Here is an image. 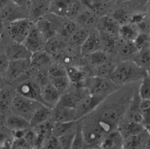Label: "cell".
I'll list each match as a JSON object with an SVG mask.
<instances>
[{
	"instance_id": "obj_22",
	"label": "cell",
	"mask_w": 150,
	"mask_h": 149,
	"mask_svg": "<svg viewBox=\"0 0 150 149\" xmlns=\"http://www.w3.org/2000/svg\"><path fill=\"white\" fill-rule=\"evenodd\" d=\"M119 131L121 133L123 139H125V138H128L131 136L141 133L142 132L146 131V130L144 128L143 124H140V123L133 121L127 120L124 124L120 126Z\"/></svg>"
},
{
	"instance_id": "obj_55",
	"label": "cell",
	"mask_w": 150,
	"mask_h": 149,
	"mask_svg": "<svg viewBox=\"0 0 150 149\" xmlns=\"http://www.w3.org/2000/svg\"><path fill=\"white\" fill-rule=\"evenodd\" d=\"M11 3H12L11 0H0V11L6 7V6H8V5H10Z\"/></svg>"
},
{
	"instance_id": "obj_11",
	"label": "cell",
	"mask_w": 150,
	"mask_h": 149,
	"mask_svg": "<svg viewBox=\"0 0 150 149\" xmlns=\"http://www.w3.org/2000/svg\"><path fill=\"white\" fill-rule=\"evenodd\" d=\"M149 148V131H144L141 133L124 139L122 148Z\"/></svg>"
},
{
	"instance_id": "obj_48",
	"label": "cell",
	"mask_w": 150,
	"mask_h": 149,
	"mask_svg": "<svg viewBox=\"0 0 150 149\" xmlns=\"http://www.w3.org/2000/svg\"><path fill=\"white\" fill-rule=\"evenodd\" d=\"M31 146L24 138L14 139L12 140L11 148H30Z\"/></svg>"
},
{
	"instance_id": "obj_51",
	"label": "cell",
	"mask_w": 150,
	"mask_h": 149,
	"mask_svg": "<svg viewBox=\"0 0 150 149\" xmlns=\"http://www.w3.org/2000/svg\"><path fill=\"white\" fill-rule=\"evenodd\" d=\"M8 61L9 60L8 59L6 55L2 54V53L0 52V73L5 72V69L7 68Z\"/></svg>"
},
{
	"instance_id": "obj_43",
	"label": "cell",
	"mask_w": 150,
	"mask_h": 149,
	"mask_svg": "<svg viewBox=\"0 0 150 149\" xmlns=\"http://www.w3.org/2000/svg\"><path fill=\"white\" fill-rule=\"evenodd\" d=\"M138 96L140 99H149L150 100V79L149 75L142 80L138 89Z\"/></svg>"
},
{
	"instance_id": "obj_36",
	"label": "cell",
	"mask_w": 150,
	"mask_h": 149,
	"mask_svg": "<svg viewBox=\"0 0 150 149\" xmlns=\"http://www.w3.org/2000/svg\"><path fill=\"white\" fill-rule=\"evenodd\" d=\"M13 97L8 89L4 88L0 89V113L4 115L8 110Z\"/></svg>"
},
{
	"instance_id": "obj_38",
	"label": "cell",
	"mask_w": 150,
	"mask_h": 149,
	"mask_svg": "<svg viewBox=\"0 0 150 149\" xmlns=\"http://www.w3.org/2000/svg\"><path fill=\"white\" fill-rule=\"evenodd\" d=\"M48 81L52 85L63 93L68 88L71 83L68 78V76H56V77H48Z\"/></svg>"
},
{
	"instance_id": "obj_57",
	"label": "cell",
	"mask_w": 150,
	"mask_h": 149,
	"mask_svg": "<svg viewBox=\"0 0 150 149\" xmlns=\"http://www.w3.org/2000/svg\"><path fill=\"white\" fill-rule=\"evenodd\" d=\"M4 85H5V80L2 77V76L0 75V89L4 88Z\"/></svg>"
},
{
	"instance_id": "obj_35",
	"label": "cell",
	"mask_w": 150,
	"mask_h": 149,
	"mask_svg": "<svg viewBox=\"0 0 150 149\" xmlns=\"http://www.w3.org/2000/svg\"><path fill=\"white\" fill-rule=\"evenodd\" d=\"M89 32L87 28L79 27L77 30L74 32V34L69 37L71 44L74 46L80 47L84 42L86 37H88Z\"/></svg>"
},
{
	"instance_id": "obj_44",
	"label": "cell",
	"mask_w": 150,
	"mask_h": 149,
	"mask_svg": "<svg viewBox=\"0 0 150 149\" xmlns=\"http://www.w3.org/2000/svg\"><path fill=\"white\" fill-rule=\"evenodd\" d=\"M48 77H56V76H67L66 68L61 64H52L48 67Z\"/></svg>"
},
{
	"instance_id": "obj_47",
	"label": "cell",
	"mask_w": 150,
	"mask_h": 149,
	"mask_svg": "<svg viewBox=\"0 0 150 149\" xmlns=\"http://www.w3.org/2000/svg\"><path fill=\"white\" fill-rule=\"evenodd\" d=\"M42 148H49V149H56V148H61L57 137L54 136H50L49 137L47 138L44 142H43Z\"/></svg>"
},
{
	"instance_id": "obj_9",
	"label": "cell",
	"mask_w": 150,
	"mask_h": 149,
	"mask_svg": "<svg viewBox=\"0 0 150 149\" xmlns=\"http://www.w3.org/2000/svg\"><path fill=\"white\" fill-rule=\"evenodd\" d=\"M45 43H46L45 37H44L42 33L35 27V25L33 24L30 31L22 44L30 51L31 53H33L45 49Z\"/></svg>"
},
{
	"instance_id": "obj_45",
	"label": "cell",
	"mask_w": 150,
	"mask_h": 149,
	"mask_svg": "<svg viewBox=\"0 0 150 149\" xmlns=\"http://www.w3.org/2000/svg\"><path fill=\"white\" fill-rule=\"evenodd\" d=\"M130 17L131 16L129 15L128 12L126 10H124L122 8H119L112 13V16L111 17L121 25H123V24L128 23Z\"/></svg>"
},
{
	"instance_id": "obj_32",
	"label": "cell",
	"mask_w": 150,
	"mask_h": 149,
	"mask_svg": "<svg viewBox=\"0 0 150 149\" xmlns=\"http://www.w3.org/2000/svg\"><path fill=\"white\" fill-rule=\"evenodd\" d=\"M71 148H88V147L86 145V143L85 142V139H84L83 132L82 129V123H78V124H77L75 134L74 136L73 142H72Z\"/></svg>"
},
{
	"instance_id": "obj_29",
	"label": "cell",
	"mask_w": 150,
	"mask_h": 149,
	"mask_svg": "<svg viewBox=\"0 0 150 149\" xmlns=\"http://www.w3.org/2000/svg\"><path fill=\"white\" fill-rule=\"evenodd\" d=\"M68 0H50L49 12L55 16L65 17L67 13Z\"/></svg>"
},
{
	"instance_id": "obj_33",
	"label": "cell",
	"mask_w": 150,
	"mask_h": 149,
	"mask_svg": "<svg viewBox=\"0 0 150 149\" xmlns=\"http://www.w3.org/2000/svg\"><path fill=\"white\" fill-rule=\"evenodd\" d=\"M117 49L120 54L124 57L133 56V55L137 51L134 44V41H123V40H120V43L118 44Z\"/></svg>"
},
{
	"instance_id": "obj_24",
	"label": "cell",
	"mask_w": 150,
	"mask_h": 149,
	"mask_svg": "<svg viewBox=\"0 0 150 149\" xmlns=\"http://www.w3.org/2000/svg\"><path fill=\"white\" fill-rule=\"evenodd\" d=\"M65 49V44L63 40L59 37H54L47 40L45 43V50L50 56H58L61 54Z\"/></svg>"
},
{
	"instance_id": "obj_28",
	"label": "cell",
	"mask_w": 150,
	"mask_h": 149,
	"mask_svg": "<svg viewBox=\"0 0 150 149\" xmlns=\"http://www.w3.org/2000/svg\"><path fill=\"white\" fill-rule=\"evenodd\" d=\"M132 57L133 59H131V61L136 63L138 66L149 71L150 62L149 47L137 51Z\"/></svg>"
},
{
	"instance_id": "obj_40",
	"label": "cell",
	"mask_w": 150,
	"mask_h": 149,
	"mask_svg": "<svg viewBox=\"0 0 150 149\" xmlns=\"http://www.w3.org/2000/svg\"><path fill=\"white\" fill-rule=\"evenodd\" d=\"M115 65L116 64L114 63L111 62V61H106L101 65L96 67V72H95L94 76L102 77V78H109L112 71L114 70Z\"/></svg>"
},
{
	"instance_id": "obj_14",
	"label": "cell",
	"mask_w": 150,
	"mask_h": 149,
	"mask_svg": "<svg viewBox=\"0 0 150 149\" xmlns=\"http://www.w3.org/2000/svg\"><path fill=\"white\" fill-rule=\"evenodd\" d=\"M62 92L56 89L48 82L41 86V97L45 105L50 108H53L57 104Z\"/></svg>"
},
{
	"instance_id": "obj_59",
	"label": "cell",
	"mask_w": 150,
	"mask_h": 149,
	"mask_svg": "<svg viewBox=\"0 0 150 149\" xmlns=\"http://www.w3.org/2000/svg\"><path fill=\"white\" fill-rule=\"evenodd\" d=\"M108 3H116V0H108Z\"/></svg>"
},
{
	"instance_id": "obj_31",
	"label": "cell",
	"mask_w": 150,
	"mask_h": 149,
	"mask_svg": "<svg viewBox=\"0 0 150 149\" xmlns=\"http://www.w3.org/2000/svg\"><path fill=\"white\" fill-rule=\"evenodd\" d=\"M140 112L143 116L142 124L146 131H149L150 126V100L149 99H140Z\"/></svg>"
},
{
	"instance_id": "obj_62",
	"label": "cell",
	"mask_w": 150,
	"mask_h": 149,
	"mask_svg": "<svg viewBox=\"0 0 150 149\" xmlns=\"http://www.w3.org/2000/svg\"><path fill=\"white\" fill-rule=\"evenodd\" d=\"M0 148H2V147H1V146H0Z\"/></svg>"
},
{
	"instance_id": "obj_34",
	"label": "cell",
	"mask_w": 150,
	"mask_h": 149,
	"mask_svg": "<svg viewBox=\"0 0 150 149\" xmlns=\"http://www.w3.org/2000/svg\"><path fill=\"white\" fill-rule=\"evenodd\" d=\"M76 18L77 20V23L84 28L90 27L96 23V16L89 11H81Z\"/></svg>"
},
{
	"instance_id": "obj_10",
	"label": "cell",
	"mask_w": 150,
	"mask_h": 149,
	"mask_svg": "<svg viewBox=\"0 0 150 149\" xmlns=\"http://www.w3.org/2000/svg\"><path fill=\"white\" fill-rule=\"evenodd\" d=\"M89 92L85 88H76L75 89L62 94L58 103L55 107H69L75 109L77 103Z\"/></svg>"
},
{
	"instance_id": "obj_20",
	"label": "cell",
	"mask_w": 150,
	"mask_h": 149,
	"mask_svg": "<svg viewBox=\"0 0 150 149\" xmlns=\"http://www.w3.org/2000/svg\"><path fill=\"white\" fill-rule=\"evenodd\" d=\"M25 7H20L14 5L13 2L0 11V18L2 21L12 22L17 19L24 18V13L22 12V8Z\"/></svg>"
},
{
	"instance_id": "obj_41",
	"label": "cell",
	"mask_w": 150,
	"mask_h": 149,
	"mask_svg": "<svg viewBox=\"0 0 150 149\" xmlns=\"http://www.w3.org/2000/svg\"><path fill=\"white\" fill-rule=\"evenodd\" d=\"M76 127H77V124L70 130H68L65 133L57 137L61 148H71L75 134V131H76Z\"/></svg>"
},
{
	"instance_id": "obj_52",
	"label": "cell",
	"mask_w": 150,
	"mask_h": 149,
	"mask_svg": "<svg viewBox=\"0 0 150 149\" xmlns=\"http://www.w3.org/2000/svg\"><path fill=\"white\" fill-rule=\"evenodd\" d=\"M27 130H16V131H12V135L14 136V139H21V138H23L24 135L26 133V131Z\"/></svg>"
},
{
	"instance_id": "obj_19",
	"label": "cell",
	"mask_w": 150,
	"mask_h": 149,
	"mask_svg": "<svg viewBox=\"0 0 150 149\" xmlns=\"http://www.w3.org/2000/svg\"><path fill=\"white\" fill-rule=\"evenodd\" d=\"M53 108L48 107L45 105L40 106L33 114L29 119L30 127H35L41 123L51 119Z\"/></svg>"
},
{
	"instance_id": "obj_5",
	"label": "cell",
	"mask_w": 150,
	"mask_h": 149,
	"mask_svg": "<svg viewBox=\"0 0 150 149\" xmlns=\"http://www.w3.org/2000/svg\"><path fill=\"white\" fill-rule=\"evenodd\" d=\"M105 99H107V97L101 95H93L90 93L87 94L77 103V107L75 108L77 121L80 120L87 115L90 114L91 112H94Z\"/></svg>"
},
{
	"instance_id": "obj_8",
	"label": "cell",
	"mask_w": 150,
	"mask_h": 149,
	"mask_svg": "<svg viewBox=\"0 0 150 149\" xmlns=\"http://www.w3.org/2000/svg\"><path fill=\"white\" fill-rule=\"evenodd\" d=\"M30 68V59L9 60L5 73L8 80L12 81L26 74Z\"/></svg>"
},
{
	"instance_id": "obj_61",
	"label": "cell",
	"mask_w": 150,
	"mask_h": 149,
	"mask_svg": "<svg viewBox=\"0 0 150 149\" xmlns=\"http://www.w3.org/2000/svg\"><path fill=\"white\" fill-rule=\"evenodd\" d=\"M2 114L0 113V122L2 121Z\"/></svg>"
},
{
	"instance_id": "obj_4",
	"label": "cell",
	"mask_w": 150,
	"mask_h": 149,
	"mask_svg": "<svg viewBox=\"0 0 150 149\" xmlns=\"http://www.w3.org/2000/svg\"><path fill=\"white\" fill-rule=\"evenodd\" d=\"M42 103L16 94L12 98L11 107L13 114L18 115L29 121L33 114Z\"/></svg>"
},
{
	"instance_id": "obj_16",
	"label": "cell",
	"mask_w": 150,
	"mask_h": 149,
	"mask_svg": "<svg viewBox=\"0 0 150 149\" xmlns=\"http://www.w3.org/2000/svg\"><path fill=\"white\" fill-rule=\"evenodd\" d=\"M51 120L54 122H69L77 121L76 110L74 108L54 107L52 112Z\"/></svg>"
},
{
	"instance_id": "obj_58",
	"label": "cell",
	"mask_w": 150,
	"mask_h": 149,
	"mask_svg": "<svg viewBox=\"0 0 150 149\" xmlns=\"http://www.w3.org/2000/svg\"><path fill=\"white\" fill-rule=\"evenodd\" d=\"M131 1V0H116V3L117 4H123L125 2H128Z\"/></svg>"
},
{
	"instance_id": "obj_60",
	"label": "cell",
	"mask_w": 150,
	"mask_h": 149,
	"mask_svg": "<svg viewBox=\"0 0 150 149\" xmlns=\"http://www.w3.org/2000/svg\"><path fill=\"white\" fill-rule=\"evenodd\" d=\"M35 1H50V0H29V2H35Z\"/></svg>"
},
{
	"instance_id": "obj_13",
	"label": "cell",
	"mask_w": 150,
	"mask_h": 149,
	"mask_svg": "<svg viewBox=\"0 0 150 149\" xmlns=\"http://www.w3.org/2000/svg\"><path fill=\"white\" fill-rule=\"evenodd\" d=\"M99 49H102L99 32H91L80 46V53L83 56H86Z\"/></svg>"
},
{
	"instance_id": "obj_18",
	"label": "cell",
	"mask_w": 150,
	"mask_h": 149,
	"mask_svg": "<svg viewBox=\"0 0 150 149\" xmlns=\"http://www.w3.org/2000/svg\"><path fill=\"white\" fill-rule=\"evenodd\" d=\"M50 1H35L29 4V17L31 21H35L44 17L49 12V5Z\"/></svg>"
},
{
	"instance_id": "obj_46",
	"label": "cell",
	"mask_w": 150,
	"mask_h": 149,
	"mask_svg": "<svg viewBox=\"0 0 150 149\" xmlns=\"http://www.w3.org/2000/svg\"><path fill=\"white\" fill-rule=\"evenodd\" d=\"M137 51L149 47V35L139 32L138 35L134 41Z\"/></svg>"
},
{
	"instance_id": "obj_21",
	"label": "cell",
	"mask_w": 150,
	"mask_h": 149,
	"mask_svg": "<svg viewBox=\"0 0 150 149\" xmlns=\"http://www.w3.org/2000/svg\"><path fill=\"white\" fill-rule=\"evenodd\" d=\"M35 21V27L42 33L46 41L56 35V28L54 24L51 22V20L42 17L36 20Z\"/></svg>"
},
{
	"instance_id": "obj_27",
	"label": "cell",
	"mask_w": 150,
	"mask_h": 149,
	"mask_svg": "<svg viewBox=\"0 0 150 149\" xmlns=\"http://www.w3.org/2000/svg\"><path fill=\"white\" fill-rule=\"evenodd\" d=\"M139 31L137 25L133 23H125L121 25L119 29V36L123 41H134L138 35Z\"/></svg>"
},
{
	"instance_id": "obj_42",
	"label": "cell",
	"mask_w": 150,
	"mask_h": 149,
	"mask_svg": "<svg viewBox=\"0 0 150 149\" xmlns=\"http://www.w3.org/2000/svg\"><path fill=\"white\" fill-rule=\"evenodd\" d=\"M79 28V25L77 23L72 20L65 21L61 25L60 28V33L63 37H69L74 34V32Z\"/></svg>"
},
{
	"instance_id": "obj_7",
	"label": "cell",
	"mask_w": 150,
	"mask_h": 149,
	"mask_svg": "<svg viewBox=\"0 0 150 149\" xmlns=\"http://www.w3.org/2000/svg\"><path fill=\"white\" fill-rule=\"evenodd\" d=\"M17 94L45 105L41 97V87L36 80H26L22 82L17 86Z\"/></svg>"
},
{
	"instance_id": "obj_23",
	"label": "cell",
	"mask_w": 150,
	"mask_h": 149,
	"mask_svg": "<svg viewBox=\"0 0 150 149\" xmlns=\"http://www.w3.org/2000/svg\"><path fill=\"white\" fill-rule=\"evenodd\" d=\"M67 76L71 84L75 85L76 88H83L86 76L84 71L74 66L68 67L66 68Z\"/></svg>"
},
{
	"instance_id": "obj_26",
	"label": "cell",
	"mask_w": 150,
	"mask_h": 149,
	"mask_svg": "<svg viewBox=\"0 0 150 149\" xmlns=\"http://www.w3.org/2000/svg\"><path fill=\"white\" fill-rule=\"evenodd\" d=\"M51 61V56L45 49L33 53L30 58L31 67L40 69L47 66Z\"/></svg>"
},
{
	"instance_id": "obj_17",
	"label": "cell",
	"mask_w": 150,
	"mask_h": 149,
	"mask_svg": "<svg viewBox=\"0 0 150 149\" xmlns=\"http://www.w3.org/2000/svg\"><path fill=\"white\" fill-rule=\"evenodd\" d=\"M122 136L119 130H114L105 136L101 141L99 148L104 149H116L123 148Z\"/></svg>"
},
{
	"instance_id": "obj_30",
	"label": "cell",
	"mask_w": 150,
	"mask_h": 149,
	"mask_svg": "<svg viewBox=\"0 0 150 149\" xmlns=\"http://www.w3.org/2000/svg\"><path fill=\"white\" fill-rule=\"evenodd\" d=\"M86 57L89 64L95 68L101 65L106 61H109L108 53H106L103 49H99L96 52H93L86 56Z\"/></svg>"
},
{
	"instance_id": "obj_54",
	"label": "cell",
	"mask_w": 150,
	"mask_h": 149,
	"mask_svg": "<svg viewBox=\"0 0 150 149\" xmlns=\"http://www.w3.org/2000/svg\"><path fill=\"white\" fill-rule=\"evenodd\" d=\"M9 138L8 137L7 135L2 131H0V146L3 148V145L5 144V142Z\"/></svg>"
},
{
	"instance_id": "obj_53",
	"label": "cell",
	"mask_w": 150,
	"mask_h": 149,
	"mask_svg": "<svg viewBox=\"0 0 150 149\" xmlns=\"http://www.w3.org/2000/svg\"><path fill=\"white\" fill-rule=\"evenodd\" d=\"M14 5L20 7H26L29 4V0H11Z\"/></svg>"
},
{
	"instance_id": "obj_15",
	"label": "cell",
	"mask_w": 150,
	"mask_h": 149,
	"mask_svg": "<svg viewBox=\"0 0 150 149\" xmlns=\"http://www.w3.org/2000/svg\"><path fill=\"white\" fill-rule=\"evenodd\" d=\"M120 25L111 17L103 16L97 21V29L98 32H102L113 37L119 35Z\"/></svg>"
},
{
	"instance_id": "obj_1",
	"label": "cell",
	"mask_w": 150,
	"mask_h": 149,
	"mask_svg": "<svg viewBox=\"0 0 150 149\" xmlns=\"http://www.w3.org/2000/svg\"><path fill=\"white\" fill-rule=\"evenodd\" d=\"M130 103L131 102L127 100H122L121 101H116L104 106L98 113V118L94 121L99 128L107 135L116 130L118 124L120 123L122 117L126 112Z\"/></svg>"
},
{
	"instance_id": "obj_39",
	"label": "cell",
	"mask_w": 150,
	"mask_h": 149,
	"mask_svg": "<svg viewBox=\"0 0 150 149\" xmlns=\"http://www.w3.org/2000/svg\"><path fill=\"white\" fill-rule=\"evenodd\" d=\"M82 11V3L80 0H68L66 17L68 19L76 18Z\"/></svg>"
},
{
	"instance_id": "obj_50",
	"label": "cell",
	"mask_w": 150,
	"mask_h": 149,
	"mask_svg": "<svg viewBox=\"0 0 150 149\" xmlns=\"http://www.w3.org/2000/svg\"><path fill=\"white\" fill-rule=\"evenodd\" d=\"M138 29L139 32L140 33H145V34L149 35V18L142 21L137 24H135Z\"/></svg>"
},
{
	"instance_id": "obj_49",
	"label": "cell",
	"mask_w": 150,
	"mask_h": 149,
	"mask_svg": "<svg viewBox=\"0 0 150 149\" xmlns=\"http://www.w3.org/2000/svg\"><path fill=\"white\" fill-rule=\"evenodd\" d=\"M148 14L147 13H137L134 14L130 17L129 22L133 24H137L142 21L148 19Z\"/></svg>"
},
{
	"instance_id": "obj_12",
	"label": "cell",
	"mask_w": 150,
	"mask_h": 149,
	"mask_svg": "<svg viewBox=\"0 0 150 149\" xmlns=\"http://www.w3.org/2000/svg\"><path fill=\"white\" fill-rule=\"evenodd\" d=\"M32 54L22 43L14 42L5 49V55L8 60L30 59Z\"/></svg>"
},
{
	"instance_id": "obj_56",
	"label": "cell",
	"mask_w": 150,
	"mask_h": 149,
	"mask_svg": "<svg viewBox=\"0 0 150 149\" xmlns=\"http://www.w3.org/2000/svg\"><path fill=\"white\" fill-rule=\"evenodd\" d=\"M137 5H142V6H145L149 3V0H134Z\"/></svg>"
},
{
	"instance_id": "obj_2",
	"label": "cell",
	"mask_w": 150,
	"mask_h": 149,
	"mask_svg": "<svg viewBox=\"0 0 150 149\" xmlns=\"http://www.w3.org/2000/svg\"><path fill=\"white\" fill-rule=\"evenodd\" d=\"M149 75V71L138 66L131 60H127L115 65L109 79L115 85L121 86L142 80Z\"/></svg>"
},
{
	"instance_id": "obj_3",
	"label": "cell",
	"mask_w": 150,
	"mask_h": 149,
	"mask_svg": "<svg viewBox=\"0 0 150 149\" xmlns=\"http://www.w3.org/2000/svg\"><path fill=\"white\" fill-rule=\"evenodd\" d=\"M118 85L110 81L109 78H102L99 76H93L86 77L83 88H86L90 94L108 97L119 89Z\"/></svg>"
},
{
	"instance_id": "obj_37",
	"label": "cell",
	"mask_w": 150,
	"mask_h": 149,
	"mask_svg": "<svg viewBox=\"0 0 150 149\" xmlns=\"http://www.w3.org/2000/svg\"><path fill=\"white\" fill-rule=\"evenodd\" d=\"M77 121H69V122H54L53 121V129H52V135L59 137V136L62 135L65 132L70 130L71 128L74 127L77 124Z\"/></svg>"
},
{
	"instance_id": "obj_6",
	"label": "cell",
	"mask_w": 150,
	"mask_h": 149,
	"mask_svg": "<svg viewBox=\"0 0 150 149\" xmlns=\"http://www.w3.org/2000/svg\"><path fill=\"white\" fill-rule=\"evenodd\" d=\"M33 25V21L26 17L10 22L8 27L9 36L14 42L23 43Z\"/></svg>"
},
{
	"instance_id": "obj_25",
	"label": "cell",
	"mask_w": 150,
	"mask_h": 149,
	"mask_svg": "<svg viewBox=\"0 0 150 149\" xmlns=\"http://www.w3.org/2000/svg\"><path fill=\"white\" fill-rule=\"evenodd\" d=\"M6 127L11 131L16 130H27L30 127L29 121L18 115H10L5 121Z\"/></svg>"
}]
</instances>
